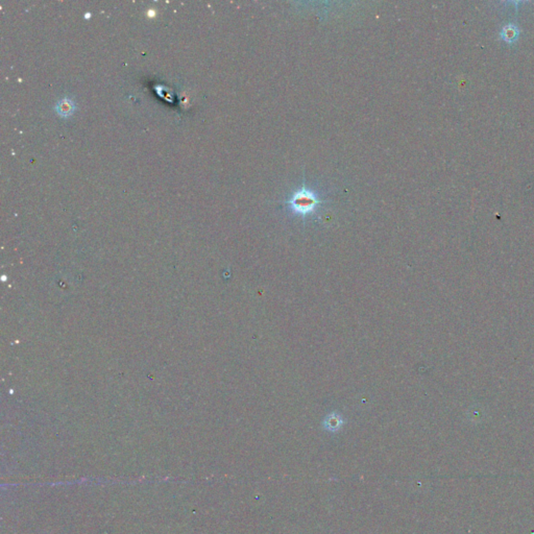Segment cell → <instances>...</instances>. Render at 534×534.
<instances>
[{"mask_svg": "<svg viewBox=\"0 0 534 534\" xmlns=\"http://www.w3.org/2000/svg\"><path fill=\"white\" fill-rule=\"evenodd\" d=\"M319 195L307 187H302L292 193L288 200L291 210L300 215H308L319 206Z\"/></svg>", "mask_w": 534, "mask_h": 534, "instance_id": "cell-1", "label": "cell"}, {"mask_svg": "<svg viewBox=\"0 0 534 534\" xmlns=\"http://www.w3.org/2000/svg\"><path fill=\"white\" fill-rule=\"evenodd\" d=\"M56 110H57V112H58L61 116H64V117L70 116L71 114H73V112H75V110H76V104H75V101H73L72 99L68 98V97H65V98H63V99H60V100L57 102Z\"/></svg>", "mask_w": 534, "mask_h": 534, "instance_id": "cell-2", "label": "cell"}]
</instances>
